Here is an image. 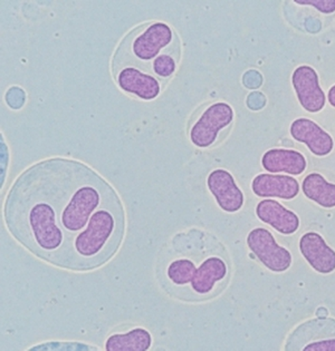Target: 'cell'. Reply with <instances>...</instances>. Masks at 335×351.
Masks as SVG:
<instances>
[{
	"instance_id": "1",
	"label": "cell",
	"mask_w": 335,
	"mask_h": 351,
	"mask_svg": "<svg viewBox=\"0 0 335 351\" xmlns=\"http://www.w3.org/2000/svg\"><path fill=\"white\" fill-rule=\"evenodd\" d=\"M3 219L26 250L76 272L108 263L126 234V210L115 189L72 158H46L21 173L7 193Z\"/></svg>"
},
{
	"instance_id": "6",
	"label": "cell",
	"mask_w": 335,
	"mask_h": 351,
	"mask_svg": "<svg viewBox=\"0 0 335 351\" xmlns=\"http://www.w3.org/2000/svg\"><path fill=\"white\" fill-rule=\"evenodd\" d=\"M299 104L310 113H317L325 105V94L320 87L319 75L310 66H299L292 76Z\"/></svg>"
},
{
	"instance_id": "7",
	"label": "cell",
	"mask_w": 335,
	"mask_h": 351,
	"mask_svg": "<svg viewBox=\"0 0 335 351\" xmlns=\"http://www.w3.org/2000/svg\"><path fill=\"white\" fill-rule=\"evenodd\" d=\"M207 186L224 212L236 213L244 206V194L228 171H213L207 179Z\"/></svg>"
},
{
	"instance_id": "3",
	"label": "cell",
	"mask_w": 335,
	"mask_h": 351,
	"mask_svg": "<svg viewBox=\"0 0 335 351\" xmlns=\"http://www.w3.org/2000/svg\"><path fill=\"white\" fill-rule=\"evenodd\" d=\"M183 55L177 32L163 21H148L126 34L112 57V75L135 67L162 84L172 78Z\"/></svg>"
},
{
	"instance_id": "11",
	"label": "cell",
	"mask_w": 335,
	"mask_h": 351,
	"mask_svg": "<svg viewBox=\"0 0 335 351\" xmlns=\"http://www.w3.org/2000/svg\"><path fill=\"white\" fill-rule=\"evenodd\" d=\"M256 215L264 223L272 226L281 234H293L299 228V217L274 199H264L258 203Z\"/></svg>"
},
{
	"instance_id": "12",
	"label": "cell",
	"mask_w": 335,
	"mask_h": 351,
	"mask_svg": "<svg viewBox=\"0 0 335 351\" xmlns=\"http://www.w3.org/2000/svg\"><path fill=\"white\" fill-rule=\"evenodd\" d=\"M251 189L259 197H279L292 199L297 197L299 192V182L288 176L259 174L253 180Z\"/></svg>"
},
{
	"instance_id": "8",
	"label": "cell",
	"mask_w": 335,
	"mask_h": 351,
	"mask_svg": "<svg viewBox=\"0 0 335 351\" xmlns=\"http://www.w3.org/2000/svg\"><path fill=\"white\" fill-rule=\"evenodd\" d=\"M113 77L120 90L143 101L156 99L161 93L162 83L158 78L135 67H124Z\"/></svg>"
},
{
	"instance_id": "18",
	"label": "cell",
	"mask_w": 335,
	"mask_h": 351,
	"mask_svg": "<svg viewBox=\"0 0 335 351\" xmlns=\"http://www.w3.org/2000/svg\"><path fill=\"white\" fill-rule=\"evenodd\" d=\"M327 99H329L330 104L332 105L333 108H335V85L330 88Z\"/></svg>"
},
{
	"instance_id": "2",
	"label": "cell",
	"mask_w": 335,
	"mask_h": 351,
	"mask_svg": "<svg viewBox=\"0 0 335 351\" xmlns=\"http://www.w3.org/2000/svg\"><path fill=\"white\" fill-rule=\"evenodd\" d=\"M206 234L188 229L165 244L158 261V278L168 295L178 300H203L210 297L228 274L222 256L207 254Z\"/></svg>"
},
{
	"instance_id": "9",
	"label": "cell",
	"mask_w": 335,
	"mask_h": 351,
	"mask_svg": "<svg viewBox=\"0 0 335 351\" xmlns=\"http://www.w3.org/2000/svg\"><path fill=\"white\" fill-rule=\"evenodd\" d=\"M299 251L319 274H330L335 270V251L320 234L308 232L303 235L299 240Z\"/></svg>"
},
{
	"instance_id": "14",
	"label": "cell",
	"mask_w": 335,
	"mask_h": 351,
	"mask_svg": "<svg viewBox=\"0 0 335 351\" xmlns=\"http://www.w3.org/2000/svg\"><path fill=\"white\" fill-rule=\"evenodd\" d=\"M152 345L151 333L142 327H135L128 332L112 333L105 342L108 351H147Z\"/></svg>"
},
{
	"instance_id": "15",
	"label": "cell",
	"mask_w": 335,
	"mask_h": 351,
	"mask_svg": "<svg viewBox=\"0 0 335 351\" xmlns=\"http://www.w3.org/2000/svg\"><path fill=\"white\" fill-rule=\"evenodd\" d=\"M302 191L308 199L326 208H335V184L329 183L323 176L311 173L302 183Z\"/></svg>"
},
{
	"instance_id": "4",
	"label": "cell",
	"mask_w": 335,
	"mask_h": 351,
	"mask_svg": "<svg viewBox=\"0 0 335 351\" xmlns=\"http://www.w3.org/2000/svg\"><path fill=\"white\" fill-rule=\"evenodd\" d=\"M233 110L224 101L210 104L189 124V140L198 149H209L218 140L220 132L231 125Z\"/></svg>"
},
{
	"instance_id": "13",
	"label": "cell",
	"mask_w": 335,
	"mask_h": 351,
	"mask_svg": "<svg viewBox=\"0 0 335 351\" xmlns=\"http://www.w3.org/2000/svg\"><path fill=\"white\" fill-rule=\"evenodd\" d=\"M262 165L272 174L284 172L301 176L306 170V160L304 155L293 149H274L263 155Z\"/></svg>"
},
{
	"instance_id": "5",
	"label": "cell",
	"mask_w": 335,
	"mask_h": 351,
	"mask_svg": "<svg viewBox=\"0 0 335 351\" xmlns=\"http://www.w3.org/2000/svg\"><path fill=\"white\" fill-rule=\"evenodd\" d=\"M247 245L257 259L273 272H284L292 265V254L275 241L268 230H251L247 237Z\"/></svg>"
},
{
	"instance_id": "17",
	"label": "cell",
	"mask_w": 335,
	"mask_h": 351,
	"mask_svg": "<svg viewBox=\"0 0 335 351\" xmlns=\"http://www.w3.org/2000/svg\"><path fill=\"white\" fill-rule=\"evenodd\" d=\"M304 351H335V339L312 342L306 346Z\"/></svg>"
},
{
	"instance_id": "16",
	"label": "cell",
	"mask_w": 335,
	"mask_h": 351,
	"mask_svg": "<svg viewBox=\"0 0 335 351\" xmlns=\"http://www.w3.org/2000/svg\"><path fill=\"white\" fill-rule=\"evenodd\" d=\"M299 5H310L323 14H332L335 12V0H295Z\"/></svg>"
},
{
	"instance_id": "10",
	"label": "cell",
	"mask_w": 335,
	"mask_h": 351,
	"mask_svg": "<svg viewBox=\"0 0 335 351\" xmlns=\"http://www.w3.org/2000/svg\"><path fill=\"white\" fill-rule=\"evenodd\" d=\"M290 135L299 143H304L316 156H326L332 152L334 142L331 135L316 123L308 119H299L290 125Z\"/></svg>"
}]
</instances>
